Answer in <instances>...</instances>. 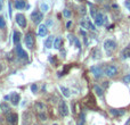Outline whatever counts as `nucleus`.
I'll list each match as a JSON object with an SVG mask.
<instances>
[{"instance_id": "1", "label": "nucleus", "mask_w": 130, "mask_h": 125, "mask_svg": "<svg viewBox=\"0 0 130 125\" xmlns=\"http://www.w3.org/2000/svg\"><path fill=\"white\" fill-rule=\"evenodd\" d=\"M103 47H104V50H105V52L107 53L108 56H110V55H112V52H113V51L117 49V42L108 39V40L104 41Z\"/></svg>"}, {"instance_id": "2", "label": "nucleus", "mask_w": 130, "mask_h": 125, "mask_svg": "<svg viewBox=\"0 0 130 125\" xmlns=\"http://www.w3.org/2000/svg\"><path fill=\"white\" fill-rule=\"evenodd\" d=\"M104 73H105V75L107 77H113L118 74V68H117V66H114V65H108L105 68Z\"/></svg>"}, {"instance_id": "3", "label": "nucleus", "mask_w": 130, "mask_h": 125, "mask_svg": "<svg viewBox=\"0 0 130 125\" xmlns=\"http://www.w3.org/2000/svg\"><path fill=\"white\" fill-rule=\"evenodd\" d=\"M31 19L34 22L35 24H40L43 19L42 13H40V11H33V13L31 14Z\"/></svg>"}, {"instance_id": "4", "label": "nucleus", "mask_w": 130, "mask_h": 125, "mask_svg": "<svg viewBox=\"0 0 130 125\" xmlns=\"http://www.w3.org/2000/svg\"><path fill=\"white\" fill-rule=\"evenodd\" d=\"M24 43L26 45V48L29 49H32L33 48V44H34V38L32 37L31 33H27L24 38Z\"/></svg>"}, {"instance_id": "5", "label": "nucleus", "mask_w": 130, "mask_h": 125, "mask_svg": "<svg viewBox=\"0 0 130 125\" xmlns=\"http://www.w3.org/2000/svg\"><path fill=\"white\" fill-rule=\"evenodd\" d=\"M15 21H16L17 25H19L21 27H26V18L23 14H17L15 16Z\"/></svg>"}, {"instance_id": "6", "label": "nucleus", "mask_w": 130, "mask_h": 125, "mask_svg": "<svg viewBox=\"0 0 130 125\" xmlns=\"http://www.w3.org/2000/svg\"><path fill=\"white\" fill-rule=\"evenodd\" d=\"M58 110H60V114L62 116H67L68 115V107L66 105L65 101H61L60 106H58Z\"/></svg>"}, {"instance_id": "7", "label": "nucleus", "mask_w": 130, "mask_h": 125, "mask_svg": "<svg viewBox=\"0 0 130 125\" xmlns=\"http://www.w3.org/2000/svg\"><path fill=\"white\" fill-rule=\"evenodd\" d=\"M16 52H17V56H18V58H21V59H26L27 58L26 51L22 48L19 44H17V47H16Z\"/></svg>"}, {"instance_id": "8", "label": "nucleus", "mask_w": 130, "mask_h": 125, "mask_svg": "<svg viewBox=\"0 0 130 125\" xmlns=\"http://www.w3.org/2000/svg\"><path fill=\"white\" fill-rule=\"evenodd\" d=\"M90 71H91V73L94 74V76H95L96 79L100 77V76H102V74H103V69L100 68L99 66H92V67H90Z\"/></svg>"}, {"instance_id": "9", "label": "nucleus", "mask_w": 130, "mask_h": 125, "mask_svg": "<svg viewBox=\"0 0 130 125\" xmlns=\"http://www.w3.org/2000/svg\"><path fill=\"white\" fill-rule=\"evenodd\" d=\"M17 120H18V115L15 114V113H9L8 116H7V121H8L10 124H13V125L16 124Z\"/></svg>"}, {"instance_id": "10", "label": "nucleus", "mask_w": 130, "mask_h": 125, "mask_svg": "<svg viewBox=\"0 0 130 125\" xmlns=\"http://www.w3.org/2000/svg\"><path fill=\"white\" fill-rule=\"evenodd\" d=\"M47 33H48V29H47V25H46V24H40V25H39L38 34L40 35V37H46Z\"/></svg>"}, {"instance_id": "11", "label": "nucleus", "mask_w": 130, "mask_h": 125, "mask_svg": "<svg viewBox=\"0 0 130 125\" xmlns=\"http://www.w3.org/2000/svg\"><path fill=\"white\" fill-rule=\"evenodd\" d=\"M9 100L11 101V104H13V106H17V105L19 104V94L16 92H14L10 94V99Z\"/></svg>"}, {"instance_id": "12", "label": "nucleus", "mask_w": 130, "mask_h": 125, "mask_svg": "<svg viewBox=\"0 0 130 125\" xmlns=\"http://www.w3.org/2000/svg\"><path fill=\"white\" fill-rule=\"evenodd\" d=\"M95 24L97 26H102L104 24V17L100 13H97V15L95 16Z\"/></svg>"}, {"instance_id": "13", "label": "nucleus", "mask_w": 130, "mask_h": 125, "mask_svg": "<svg viewBox=\"0 0 130 125\" xmlns=\"http://www.w3.org/2000/svg\"><path fill=\"white\" fill-rule=\"evenodd\" d=\"M54 41H55V39H54V37H53V35L48 37V38H47V40L45 41V47H46V48H48V49L53 48V45H54Z\"/></svg>"}, {"instance_id": "14", "label": "nucleus", "mask_w": 130, "mask_h": 125, "mask_svg": "<svg viewBox=\"0 0 130 125\" xmlns=\"http://www.w3.org/2000/svg\"><path fill=\"white\" fill-rule=\"evenodd\" d=\"M60 90H61V92H62V94L64 97H66V98H70L71 97V91L68 90L67 88H65V86H63V85H60Z\"/></svg>"}, {"instance_id": "15", "label": "nucleus", "mask_w": 130, "mask_h": 125, "mask_svg": "<svg viewBox=\"0 0 130 125\" xmlns=\"http://www.w3.org/2000/svg\"><path fill=\"white\" fill-rule=\"evenodd\" d=\"M34 107H35V109H37V110H38L39 113L45 112V110H46V106H45V104H43V102H41V101H38V102H35Z\"/></svg>"}, {"instance_id": "16", "label": "nucleus", "mask_w": 130, "mask_h": 125, "mask_svg": "<svg viewBox=\"0 0 130 125\" xmlns=\"http://www.w3.org/2000/svg\"><path fill=\"white\" fill-rule=\"evenodd\" d=\"M110 113L113 116H122V115H125V110L123 109H111Z\"/></svg>"}, {"instance_id": "17", "label": "nucleus", "mask_w": 130, "mask_h": 125, "mask_svg": "<svg viewBox=\"0 0 130 125\" xmlns=\"http://www.w3.org/2000/svg\"><path fill=\"white\" fill-rule=\"evenodd\" d=\"M25 7H26L25 1H23V0H15V8L16 9H23Z\"/></svg>"}, {"instance_id": "18", "label": "nucleus", "mask_w": 130, "mask_h": 125, "mask_svg": "<svg viewBox=\"0 0 130 125\" xmlns=\"http://www.w3.org/2000/svg\"><path fill=\"white\" fill-rule=\"evenodd\" d=\"M62 42H63V40H62V38H56L55 39V41H54V47L55 49H61V47H62Z\"/></svg>"}, {"instance_id": "19", "label": "nucleus", "mask_w": 130, "mask_h": 125, "mask_svg": "<svg viewBox=\"0 0 130 125\" xmlns=\"http://www.w3.org/2000/svg\"><path fill=\"white\" fill-rule=\"evenodd\" d=\"M122 58H130V45H128V47H126L125 49H123V51H122Z\"/></svg>"}, {"instance_id": "20", "label": "nucleus", "mask_w": 130, "mask_h": 125, "mask_svg": "<svg viewBox=\"0 0 130 125\" xmlns=\"http://www.w3.org/2000/svg\"><path fill=\"white\" fill-rule=\"evenodd\" d=\"M19 40H21V33L18 32V31H15L14 32V38H13V41L15 44H18Z\"/></svg>"}, {"instance_id": "21", "label": "nucleus", "mask_w": 130, "mask_h": 125, "mask_svg": "<svg viewBox=\"0 0 130 125\" xmlns=\"http://www.w3.org/2000/svg\"><path fill=\"white\" fill-rule=\"evenodd\" d=\"M94 92H95L98 97H102V96H103L104 91H103V89L100 88L99 85H94Z\"/></svg>"}, {"instance_id": "22", "label": "nucleus", "mask_w": 130, "mask_h": 125, "mask_svg": "<svg viewBox=\"0 0 130 125\" xmlns=\"http://www.w3.org/2000/svg\"><path fill=\"white\" fill-rule=\"evenodd\" d=\"M40 10L41 13H47L49 10V5L46 2H41L40 3Z\"/></svg>"}, {"instance_id": "23", "label": "nucleus", "mask_w": 130, "mask_h": 125, "mask_svg": "<svg viewBox=\"0 0 130 125\" xmlns=\"http://www.w3.org/2000/svg\"><path fill=\"white\" fill-rule=\"evenodd\" d=\"M63 15H64V17H66V18H70L72 14H71V11L68 10V9H64V10H63Z\"/></svg>"}, {"instance_id": "24", "label": "nucleus", "mask_w": 130, "mask_h": 125, "mask_svg": "<svg viewBox=\"0 0 130 125\" xmlns=\"http://www.w3.org/2000/svg\"><path fill=\"white\" fill-rule=\"evenodd\" d=\"M39 118H40V121H47V115L45 114V112L39 113Z\"/></svg>"}, {"instance_id": "25", "label": "nucleus", "mask_w": 130, "mask_h": 125, "mask_svg": "<svg viewBox=\"0 0 130 125\" xmlns=\"http://www.w3.org/2000/svg\"><path fill=\"white\" fill-rule=\"evenodd\" d=\"M94 59H99L100 58V51L99 50H95L94 51V56H92Z\"/></svg>"}, {"instance_id": "26", "label": "nucleus", "mask_w": 130, "mask_h": 125, "mask_svg": "<svg viewBox=\"0 0 130 125\" xmlns=\"http://www.w3.org/2000/svg\"><path fill=\"white\" fill-rule=\"evenodd\" d=\"M6 27V21L3 17H0V29H5Z\"/></svg>"}, {"instance_id": "27", "label": "nucleus", "mask_w": 130, "mask_h": 125, "mask_svg": "<svg viewBox=\"0 0 130 125\" xmlns=\"http://www.w3.org/2000/svg\"><path fill=\"white\" fill-rule=\"evenodd\" d=\"M1 109H2V112H5V113H9V110H10V108L6 104H3L2 106H1Z\"/></svg>"}, {"instance_id": "28", "label": "nucleus", "mask_w": 130, "mask_h": 125, "mask_svg": "<svg viewBox=\"0 0 130 125\" xmlns=\"http://www.w3.org/2000/svg\"><path fill=\"white\" fill-rule=\"evenodd\" d=\"M80 25H81L83 29H89V25H88V22H84V21H81L80 22Z\"/></svg>"}, {"instance_id": "29", "label": "nucleus", "mask_w": 130, "mask_h": 125, "mask_svg": "<svg viewBox=\"0 0 130 125\" xmlns=\"http://www.w3.org/2000/svg\"><path fill=\"white\" fill-rule=\"evenodd\" d=\"M31 91H32L33 93L38 92V85H37V84H32V85H31Z\"/></svg>"}, {"instance_id": "30", "label": "nucleus", "mask_w": 130, "mask_h": 125, "mask_svg": "<svg viewBox=\"0 0 130 125\" xmlns=\"http://www.w3.org/2000/svg\"><path fill=\"white\" fill-rule=\"evenodd\" d=\"M123 82L127 83V84H129L130 83V74L126 75V76H123Z\"/></svg>"}, {"instance_id": "31", "label": "nucleus", "mask_w": 130, "mask_h": 125, "mask_svg": "<svg viewBox=\"0 0 130 125\" xmlns=\"http://www.w3.org/2000/svg\"><path fill=\"white\" fill-rule=\"evenodd\" d=\"M125 6H126V8L130 11V0H126V1H125Z\"/></svg>"}, {"instance_id": "32", "label": "nucleus", "mask_w": 130, "mask_h": 125, "mask_svg": "<svg viewBox=\"0 0 130 125\" xmlns=\"http://www.w3.org/2000/svg\"><path fill=\"white\" fill-rule=\"evenodd\" d=\"M88 25H89V29H90V30H92V31H95V30H96L95 26H94V24H92L90 21H88Z\"/></svg>"}, {"instance_id": "33", "label": "nucleus", "mask_w": 130, "mask_h": 125, "mask_svg": "<svg viewBox=\"0 0 130 125\" xmlns=\"http://www.w3.org/2000/svg\"><path fill=\"white\" fill-rule=\"evenodd\" d=\"M67 37H68V40H70V42H71V43H72V42H74V41H75V39H73V38H74L73 35H71V34H68Z\"/></svg>"}, {"instance_id": "34", "label": "nucleus", "mask_w": 130, "mask_h": 125, "mask_svg": "<svg viewBox=\"0 0 130 125\" xmlns=\"http://www.w3.org/2000/svg\"><path fill=\"white\" fill-rule=\"evenodd\" d=\"M74 43H75L76 48H81V44H80V42H79V40H78V39H75V41H74Z\"/></svg>"}, {"instance_id": "35", "label": "nucleus", "mask_w": 130, "mask_h": 125, "mask_svg": "<svg viewBox=\"0 0 130 125\" xmlns=\"http://www.w3.org/2000/svg\"><path fill=\"white\" fill-rule=\"evenodd\" d=\"M71 25H72V22H71V21H68L67 23H66V27H67V29H70V27H71Z\"/></svg>"}, {"instance_id": "36", "label": "nucleus", "mask_w": 130, "mask_h": 125, "mask_svg": "<svg viewBox=\"0 0 130 125\" xmlns=\"http://www.w3.org/2000/svg\"><path fill=\"white\" fill-rule=\"evenodd\" d=\"M2 7H3V1L2 0H0V11L2 10Z\"/></svg>"}, {"instance_id": "37", "label": "nucleus", "mask_w": 130, "mask_h": 125, "mask_svg": "<svg viewBox=\"0 0 130 125\" xmlns=\"http://www.w3.org/2000/svg\"><path fill=\"white\" fill-rule=\"evenodd\" d=\"M10 99V96H5V100H9Z\"/></svg>"}, {"instance_id": "38", "label": "nucleus", "mask_w": 130, "mask_h": 125, "mask_svg": "<svg viewBox=\"0 0 130 125\" xmlns=\"http://www.w3.org/2000/svg\"><path fill=\"white\" fill-rule=\"evenodd\" d=\"M53 24V22H52V19H49L48 21V25H52Z\"/></svg>"}, {"instance_id": "39", "label": "nucleus", "mask_w": 130, "mask_h": 125, "mask_svg": "<svg viewBox=\"0 0 130 125\" xmlns=\"http://www.w3.org/2000/svg\"><path fill=\"white\" fill-rule=\"evenodd\" d=\"M53 125H58V124H56V123H55V124H53Z\"/></svg>"}, {"instance_id": "40", "label": "nucleus", "mask_w": 130, "mask_h": 125, "mask_svg": "<svg viewBox=\"0 0 130 125\" xmlns=\"http://www.w3.org/2000/svg\"><path fill=\"white\" fill-rule=\"evenodd\" d=\"M34 125H37V124H34Z\"/></svg>"}]
</instances>
